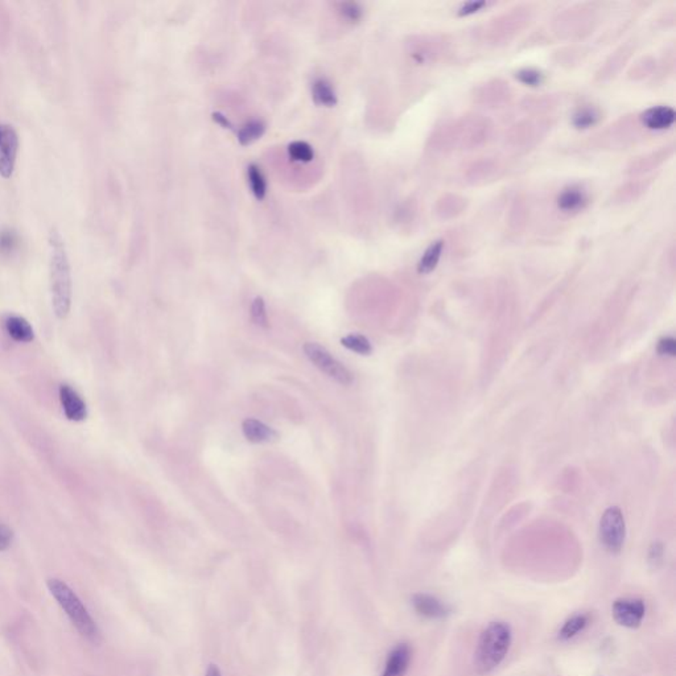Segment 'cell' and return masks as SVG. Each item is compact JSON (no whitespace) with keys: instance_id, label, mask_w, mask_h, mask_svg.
<instances>
[{"instance_id":"cell-1","label":"cell","mask_w":676,"mask_h":676,"mask_svg":"<svg viewBox=\"0 0 676 676\" xmlns=\"http://www.w3.org/2000/svg\"><path fill=\"white\" fill-rule=\"evenodd\" d=\"M51 246V290L55 316L65 318L72 304V275L62 237L52 230L49 234Z\"/></svg>"},{"instance_id":"cell-2","label":"cell","mask_w":676,"mask_h":676,"mask_svg":"<svg viewBox=\"0 0 676 676\" xmlns=\"http://www.w3.org/2000/svg\"><path fill=\"white\" fill-rule=\"evenodd\" d=\"M512 643V630L506 622H490L481 633L475 647V670L488 675L508 657Z\"/></svg>"},{"instance_id":"cell-3","label":"cell","mask_w":676,"mask_h":676,"mask_svg":"<svg viewBox=\"0 0 676 676\" xmlns=\"http://www.w3.org/2000/svg\"><path fill=\"white\" fill-rule=\"evenodd\" d=\"M48 589L55 597V601L62 608V610L66 613L69 620L72 621L75 629L79 631L82 637L92 642H98L99 640V630L95 621L92 620L90 613L85 608V605L78 599V596L73 592V589L64 581L58 579H51L48 580Z\"/></svg>"},{"instance_id":"cell-4","label":"cell","mask_w":676,"mask_h":676,"mask_svg":"<svg viewBox=\"0 0 676 676\" xmlns=\"http://www.w3.org/2000/svg\"><path fill=\"white\" fill-rule=\"evenodd\" d=\"M493 135V123L481 115H466L457 122V146L475 149L486 145Z\"/></svg>"},{"instance_id":"cell-5","label":"cell","mask_w":676,"mask_h":676,"mask_svg":"<svg viewBox=\"0 0 676 676\" xmlns=\"http://www.w3.org/2000/svg\"><path fill=\"white\" fill-rule=\"evenodd\" d=\"M626 538V525L621 509L612 506L603 512L600 521V540L609 552L618 553Z\"/></svg>"},{"instance_id":"cell-6","label":"cell","mask_w":676,"mask_h":676,"mask_svg":"<svg viewBox=\"0 0 676 676\" xmlns=\"http://www.w3.org/2000/svg\"><path fill=\"white\" fill-rule=\"evenodd\" d=\"M304 353L313 365L318 367L336 382L344 386L353 382L351 373L341 362H338L325 347L316 342H307L304 345Z\"/></svg>"},{"instance_id":"cell-7","label":"cell","mask_w":676,"mask_h":676,"mask_svg":"<svg viewBox=\"0 0 676 676\" xmlns=\"http://www.w3.org/2000/svg\"><path fill=\"white\" fill-rule=\"evenodd\" d=\"M549 126L543 122L523 121L516 123L506 134V143L514 149H527L535 146L547 132Z\"/></svg>"},{"instance_id":"cell-8","label":"cell","mask_w":676,"mask_h":676,"mask_svg":"<svg viewBox=\"0 0 676 676\" xmlns=\"http://www.w3.org/2000/svg\"><path fill=\"white\" fill-rule=\"evenodd\" d=\"M526 8H516L512 12H509L501 18H495L490 24V36L493 41H506L514 36L516 32L519 34L530 21V14Z\"/></svg>"},{"instance_id":"cell-9","label":"cell","mask_w":676,"mask_h":676,"mask_svg":"<svg viewBox=\"0 0 676 676\" xmlns=\"http://www.w3.org/2000/svg\"><path fill=\"white\" fill-rule=\"evenodd\" d=\"M613 618L627 629H637L644 618L646 605L640 599H618L612 606Z\"/></svg>"},{"instance_id":"cell-10","label":"cell","mask_w":676,"mask_h":676,"mask_svg":"<svg viewBox=\"0 0 676 676\" xmlns=\"http://www.w3.org/2000/svg\"><path fill=\"white\" fill-rule=\"evenodd\" d=\"M18 134L11 126L0 125V176L11 177L18 155Z\"/></svg>"},{"instance_id":"cell-11","label":"cell","mask_w":676,"mask_h":676,"mask_svg":"<svg viewBox=\"0 0 676 676\" xmlns=\"http://www.w3.org/2000/svg\"><path fill=\"white\" fill-rule=\"evenodd\" d=\"M593 23V14L589 10H569L556 20V31L560 35L580 36L590 28Z\"/></svg>"},{"instance_id":"cell-12","label":"cell","mask_w":676,"mask_h":676,"mask_svg":"<svg viewBox=\"0 0 676 676\" xmlns=\"http://www.w3.org/2000/svg\"><path fill=\"white\" fill-rule=\"evenodd\" d=\"M510 97L512 90L509 88V84L501 79L486 82L481 85L475 92V102L488 108H499L501 105L508 102Z\"/></svg>"},{"instance_id":"cell-13","label":"cell","mask_w":676,"mask_h":676,"mask_svg":"<svg viewBox=\"0 0 676 676\" xmlns=\"http://www.w3.org/2000/svg\"><path fill=\"white\" fill-rule=\"evenodd\" d=\"M412 606L423 618L441 620L451 614L452 609L435 596L427 593H416L412 596Z\"/></svg>"},{"instance_id":"cell-14","label":"cell","mask_w":676,"mask_h":676,"mask_svg":"<svg viewBox=\"0 0 676 676\" xmlns=\"http://www.w3.org/2000/svg\"><path fill=\"white\" fill-rule=\"evenodd\" d=\"M501 171V165L494 159H481L466 168L465 179L471 185H484L498 179Z\"/></svg>"},{"instance_id":"cell-15","label":"cell","mask_w":676,"mask_h":676,"mask_svg":"<svg viewBox=\"0 0 676 676\" xmlns=\"http://www.w3.org/2000/svg\"><path fill=\"white\" fill-rule=\"evenodd\" d=\"M675 110L670 106H653L640 114V123L651 131H663L675 123Z\"/></svg>"},{"instance_id":"cell-16","label":"cell","mask_w":676,"mask_h":676,"mask_svg":"<svg viewBox=\"0 0 676 676\" xmlns=\"http://www.w3.org/2000/svg\"><path fill=\"white\" fill-rule=\"evenodd\" d=\"M445 49L447 44L441 37H421V40L414 44V51L411 55L419 64H431L439 60Z\"/></svg>"},{"instance_id":"cell-17","label":"cell","mask_w":676,"mask_h":676,"mask_svg":"<svg viewBox=\"0 0 676 676\" xmlns=\"http://www.w3.org/2000/svg\"><path fill=\"white\" fill-rule=\"evenodd\" d=\"M411 657L412 651L408 643L397 644L387 657L382 676H405Z\"/></svg>"},{"instance_id":"cell-18","label":"cell","mask_w":676,"mask_h":676,"mask_svg":"<svg viewBox=\"0 0 676 676\" xmlns=\"http://www.w3.org/2000/svg\"><path fill=\"white\" fill-rule=\"evenodd\" d=\"M673 153H674V148L671 146L663 147L657 152H650L647 155H643L629 164L627 173L633 175V176H640L643 173H647V172L655 169L664 160H667Z\"/></svg>"},{"instance_id":"cell-19","label":"cell","mask_w":676,"mask_h":676,"mask_svg":"<svg viewBox=\"0 0 676 676\" xmlns=\"http://www.w3.org/2000/svg\"><path fill=\"white\" fill-rule=\"evenodd\" d=\"M60 401L69 421H81L86 418V404L71 386L60 387Z\"/></svg>"},{"instance_id":"cell-20","label":"cell","mask_w":676,"mask_h":676,"mask_svg":"<svg viewBox=\"0 0 676 676\" xmlns=\"http://www.w3.org/2000/svg\"><path fill=\"white\" fill-rule=\"evenodd\" d=\"M586 203H588V195L580 186H568L559 193L556 199V205L559 210L568 214L583 210Z\"/></svg>"},{"instance_id":"cell-21","label":"cell","mask_w":676,"mask_h":676,"mask_svg":"<svg viewBox=\"0 0 676 676\" xmlns=\"http://www.w3.org/2000/svg\"><path fill=\"white\" fill-rule=\"evenodd\" d=\"M434 151L448 152L457 146V122H442L429 138Z\"/></svg>"},{"instance_id":"cell-22","label":"cell","mask_w":676,"mask_h":676,"mask_svg":"<svg viewBox=\"0 0 676 676\" xmlns=\"http://www.w3.org/2000/svg\"><path fill=\"white\" fill-rule=\"evenodd\" d=\"M466 205H468L466 199H464L458 195L447 193V195L441 196L436 202L435 214L439 217L440 220H453L465 212Z\"/></svg>"},{"instance_id":"cell-23","label":"cell","mask_w":676,"mask_h":676,"mask_svg":"<svg viewBox=\"0 0 676 676\" xmlns=\"http://www.w3.org/2000/svg\"><path fill=\"white\" fill-rule=\"evenodd\" d=\"M245 438L251 442H270L277 439V434L273 428L255 419H246L242 424Z\"/></svg>"},{"instance_id":"cell-24","label":"cell","mask_w":676,"mask_h":676,"mask_svg":"<svg viewBox=\"0 0 676 676\" xmlns=\"http://www.w3.org/2000/svg\"><path fill=\"white\" fill-rule=\"evenodd\" d=\"M442 251H444V240L439 239L432 242L421 255V260L418 263V273L427 275L435 271L436 267L439 266Z\"/></svg>"},{"instance_id":"cell-25","label":"cell","mask_w":676,"mask_h":676,"mask_svg":"<svg viewBox=\"0 0 676 676\" xmlns=\"http://www.w3.org/2000/svg\"><path fill=\"white\" fill-rule=\"evenodd\" d=\"M631 52H633V48L631 47H629V45L621 47L616 53H613V55L605 62V65L601 68V71L599 72V77L601 79H608V78L614 77L616 74L621 71L622 66L629 60Z\"/></svg>"},{"instance_id":"cell-26","label":"cell","mask_w":676,"mask_h":676,"mask_svg":"<svg viewBox=\"0 0 676 676\" xmlns=\"http://www.w3.org/2000/svg\"><path fill=\"white\" fill-rule=\"evenodd\" d=\"M590 622V617L584 613H579L568 618L559 631V640H571L583 633Z\"/></svg>"},{"instance_id":"cell-27","label":"cell","mask_w":676,"mask_h":676,"mask_svg":"<svg viewBox=\"0 0 676 676\" xmlns=\"http://www.w3.org/2000/svg\"><path fill=\"white\" fill-rule=\"evenodd\" d=\"M5 328H7L8 334L15 341L29 342L34 340V329L29 325V323L27 320H24L23 317H18V316L10 317L5 323Z\"/></svg>"},{"instance_id":"cell-28","label":"cell","mask_w":676,"mask_h":676,"mask_svg":"<svg viewBox=\"0 0 676 676\" xmlns=\"http://www.w3.org/2000/svg\"><path fill=\"white\" fill-rule=\"evenodd\" d=\"M312 97L317 105L334 106L337 103V95L327 79H317L312 86Z\"/></svg>"},{"instance_id":"cell-29","label":"cell","mask_w":676,"mask_h":676,"mask_svg":"<svg viewBox=\"0 0 676 676\" xmlns=\"http://www.w3.org/2000/svg\"><path fill=\"white\" fill-rule=\"evenodd\" d=\"M649 183L644 181H634L626 184L614 195V203H629L636 201L646 192Z\"/></svg>"},{"instance_id":"cell-30","label":"cell","mask_w":676,"mask_h":676,"mask_svg":"<svg viewBox=\"0 0 676 676\" xmlns=\"http://www.w3.org/2000/svg\"><path fill=\"white\" fill-rule=\"evenodd\" d=\"M600 121V111L593 106H584L573 114L572 123L577 129L593 127Z\"/></svg>"},{"instance_id":"cell-31","label":"cell","mask_w":676,"mask_h":676,"mask_svg":"<svg viewBox=\"0 0 676 676\" xmlns=\"http://www.w3.org/2000/svg\"><path fill=\"white\" fill-rule=\"evenodd\" d=\"M341 344L347 347L349 350L355 351L361 355H368L373 353V347H371L370 341L361 334H349L341 340Z\"/></svg>"},{"instance_id":"cell-32","label":"cell","mask_w":676,"mask_h":676,"mask_svg":"<svg viewBox=\"0 0 676 676\" xmlns=\"http://www.w3.org/2000/svg\"><path fill=\"white\" fill-rule=\"evenodd\" d=\"M264 128V125L260 121H251L239 129L238 140L240 142V145H250L263 135Z\"/></svg>"},{"instance_id":"cell-33","label":"cell","mask_w":676,"mask_h":676,"mask_svg":"<svg viewBox=\"0 0 676 676\" xmlns=\"http://www.w3.org/2000/svg\"><path fill=\"white\" fill-rule=\"evenodd\" d=\"M247 175H249V183H250L254 196L258 200L264 199L267 185H266V180H264L262 172L259 171V168L256 165H250L247 168Z\"/></svg>"},{"instance_id":"cell-34","label":"cell","mask_w":676,"mask_h":676,"mask_svg":"<svg viewBox=\"0 0 676 676\" xmlns=\"http://www.w3.org/2000/svg\"><path fill=\"white\" fill-rule=\"evenodd\" d=\"M526 216H527L526 202L519 197L512 203V212H510V221L509 222H510V227L514 231L522 230V227L526 223Z\"/></svg>"},{"instance_id":"cell-35","label":"cell","mask_w":676,"mask_h":676,"mask_svg":"<svg viewBox=\"0 0 676 676\" xmlns=\"http://www.w3.org/2000/svg\"><path fill=\"white\" fill-rule=\"evenodd\" d=\"M288 153L296 162L308 163L313 159V149L305 142H293L288 147Z\"/></svg>"},{"instance_id":"cell-36","label":"cell","mask_w":676,"mask_h":676,"mask_svg":"<svg viewBox=\"0 0 676 676\" xmlns=\"http://www.w3.org/2000/svg\"><path fill=\"white\" fill-rule=\"evenodd\" d=\"M516 79L526 85V86H531V88H536L539 85L543 84L544 81V74L536 69H532V68H526V69H522L516 73Z\"/></svg>"},{"instance_id":"cell-37","label":"cell","mask_w":676,"mask_h":676,"mask_svg":"<svg viewBox=\"0 0 676 676\" xmlns=\"http://www.w3.org/2000/svg\"><path fill=\"white\" fill-rule=\"evenodd\" d=\"M654 69H655V61L653 58H650V57L642 58L633 66V69L630 72V78L642 79V78L647 77L649 74L653 73Z\"/></svg>"},{"instance_id":"cell-38","label":"cell","mask_w":676,"mask_h":676,"mask_svg":"<svg viewBox=\"0 0 676 676\" xmlns=\"http://www.w3.org/2000/svg\"><path fill=\"white\" fill-rule=\"evenodd\" d=\"M251 318L260 328L266 329L268 327V318H267V313H266L264 301L262 297H256L253 305H251Z\"/></svg>"},{"instance_id":"cell-39","label":"cell","mask_w":676,"mask_h":676,"mask_svg":"<svg viewBox=\"0 0 676 676\" xmlns=\"http://www.w3.org/2000/svg\"><path fill=\"white\" fill-rule=\"evenodd\" d=\"M660 355H670L674 357L676 354V341L673 337H663L658 342L657 347Z\"/></svg>"},{"instance_id":"cell-40","label":"cell","mask_w":676,"mask_h":676,"mask_svg":"<svg viewBox=\"0 0 676 676\" xmlns=\"http://www.w3.org/2000/svg\"><path fill=\"white\" fill-rule=\"evenodd\" d=\"M488 3L486 1H469V3H465L462 4V7L460 8L458 11V15L460 16H469V15H473L475 12L481 11L484 7H486Z\"/></svg>"},{"instance_id":"cell-41","label":"cell","mask_w":676,"mask_h":676,"mask_svg":"<svg viewBox=\"0 0 676 676\" xmlns=\"http://www.w3.org/2000/svg\"><path fill=\"white\" fill-rule=\"evenodd\" d=\"M12 539H14L12 530L8 526L0 523V551H5L8 549L12 543Z\"/></svg>"},{"instance_id":"cell-42","label":"cell","mask_w":676,"mask_h":676,"mask_svg":"<svg viewBox=\"0 0 676 676\" xmlns=\"http://www.w3.org/2000/svg\"><path fill=\"white\" fill-rule=\"evenodd\" d=\"M341 11H342V15L345 18H349V20H357V18H360V16H361V8L355 3H345V4H342Z\"/></svg>"},{"instance_id":"cell-43","label":"cell","mask_w":676,"mask_h":676,"mask_svg":"<svg viewBox=\"0 0 676 676\" xmlns=\"http://www.w3.org/2000/svg\"><path fill=\"white\" fill-rule=\"evenodd\" d=\"M213 118H214V121H216V122H218V123H221L222 126H225V127L231 128V125L229 123V121L226 119V116H223V115H222V114H220V112H216V114H213Z\"/></svg>"},{"instance_id":"cell-44","label":"cell","mask_w":676,"mask_h":676,"mask_svg":"<svg viewBox=\"0 0 676 676\" xmlns=\"http://www.w3.org/2000/svg\"><path fill=\"white\" fill-rule=\"evenodd\" d=\"M205 676H222L221 675L220 668L216 666V664H210L208 671H206V675Z\"/></svg>"}]
</instances>
